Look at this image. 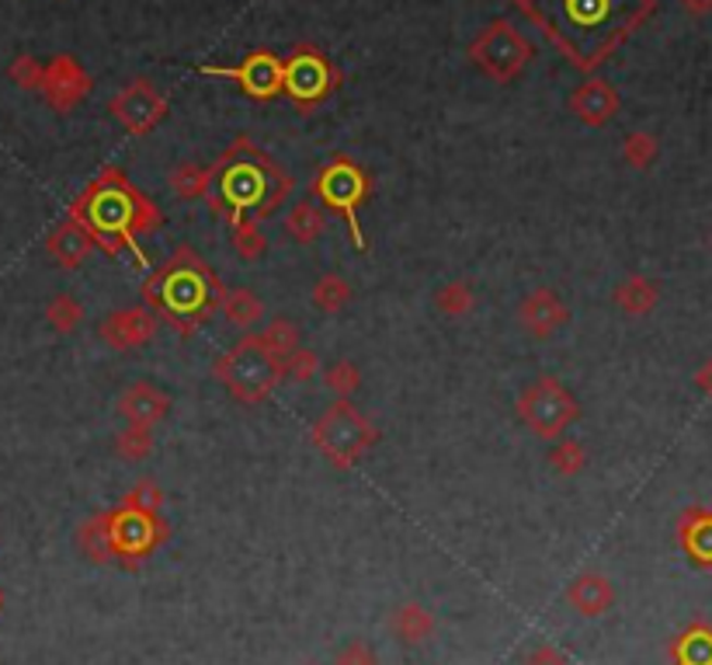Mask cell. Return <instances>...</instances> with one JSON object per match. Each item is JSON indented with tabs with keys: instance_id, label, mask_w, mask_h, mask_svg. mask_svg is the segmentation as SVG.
Listing matches in <instances>:
<instances>
[{
	"instance_id": "cell-10",
	"label": "cell",
	"mask_w": 712,
	"mask_h": 665,
	"mask_svg": "<svg viewBox=\"0 0 712 665\" xmlns=\"http://www.w3.org/2000/svg\"><path fill=\"white\" fill-rule=\"evenodd\" d=\"M522 422L539 435V440H563V432L580 418L577 397L563 387L560 377H539L514 401Z\"/></svg>"
},
{
	"instance_id": "cell-21",
	"label": "cell",
	"mask_w": 712,
	"mask_h": 665,
	"mask_svg": "<svg viewBox=\"0 0 712 665\" xmlns=\"http://www.w3.org/2000/svg\"><path fill=\"white\" fill-rule=\"evenodd\" d=\"M678 540L685 554L696 565L712 568V513L705 509H688L678 522Z\"/></svg>"
},
{
	"instance_id": "cell-38",
	"label": "cell",
	"mask_w": 712,
	"mask_h": 665,
	"mask_svg": "<svg viewBox=\"0 0 712 665\" xmlns=\"http://www.w3.org/2000/svg\"><path fill=\"white\" fill-rule=\"evenodd\" d=\"M42 74H46V63H39L35 57H14V63L8 66L11 84H17L22 91H39Z\"/></svg>"
},
{
	"instance_id": "cell-3",
	"label": "cell",
	"mask_w": 712,
	"mask_h": 665,
	"mask_svg": "<svg viewBox=\"0 0 712 665\" xmlns=\"http://www.w3.org/2000/svg\"><path fill=\"white\" fill-rule=\"evenodd\" d=\"M70 220H77L91 234L95 248H101L104 255L133 251L139 269H147V255L139 251V241L160 231L164 213L118 168H104L70 202Z\"/></svg>"
},
{
	"instance_id": "cell-9",
	"label": "cell",
	"mask_w": 712,
	"mask_h": 665,
	"mask_svg": "<svg viewBox=\"0 0 712 665\" xmlns=\"http://www.w3.org/2000/svg\"><path fill=\"white\" fill-rule=\"evenodd\" d=\"M466 57L479 74H487L494 84H514L525 74V66L532 63V57H536V49H532L525 32L514 22H508V17H494V22H487L476 32Z\"/></svg>"
},
{
	"instance_id": "cell-39",
	"label": "cell",
	"mask_w": 712,
	"mask_h": 665,
	"mask_svg": "<svg viewBox=\"0 0 712 665\" xmlns=\"http://www.w3.org/2000/svg\"><path fill=\"white\" fill-rule=\"evenodd\" d=\"M122 502L133 505V509H142V513H160V505H164V492H160V484L153 478H139Z\"/></svg>"
},
{
	"instance_id": "cell-2",
	"label": "cell",
	"mask_w": 712,
	"mask_h": 665,
	"mask_svg": "<svg viewBox=\"0 0 712 665\" xmlns=\"http://www.w3.org/2000/svg\"><path fill=\"white\" fill-rule=\"evenodd\" d=\"M292 196V174L285 171L268 150H261L251 136H237L220 161L209 168L205 202L212 217H220L229 231L243 223H264L285 199Z\"/></svg>"
},
{
	"instance_id": "cell-4",
	"label": "cell",
	"mask_w": 712,
	"mask_h": 665,
	"mask_svg": "<svg viewBox=\"0 0 712 665\" xmlns=\"http://www.w3.org/2000/svg\"><path fill=\"white\" fill-rule=\"evenodd\" d=\"M223 279L212 272L202 255L182 244L160 269H153L142 283V304L157 321H167L182 335H195L223 304Z\"/></svg>"
},
{
	"instance_id": "cell-15",
	"label": "cell",
	"mask_w": 712,
	"mask_h": 665,
	"mask_svg": "<svg viewBox=\"0 0 712 665\" xmlns=\"http://www.w3.org/2000/svg\"><path fill=\"white\" fill-rule=\"evenodd\" d=\"M157 328L160 321L150 307H118L98 324V335L115 353H133V348H142L157 338Z\"/></svg>"
},
{
	"instance_id": "cell-37",
	"label": "cell",
	"mask_w": 712,
	"mask_h": 665,
	"mask_svg": "<svg viewBox=\"0 0 712 665\" xmlns=\"http://www.w3.org/2000/svg\"><path fill=\"white\" fill-rule=\"evenodd\" d=\"M229 237H234V251L243 261H258V258H264V251H268V241H264V231L258 223H243V226H237V231H229Z\"/></svg>"
},
{
	"instance_id": "cell-45",
	"label": "cell",
	"mask_w": 712,
	"mask_h": 665,
	"mask_svg": "<svg viewBox=\"0 0 712 665\" xmlns=\"http://www.w3.org/2000/svg\"><path fill=\"white\" fill-rule=\"evenodd\" d=\"M511 4H519V8H525V4H528V0H511Z\"/></svg>"
},
{
	"instance_id": "cell-24",
	"label": "cell",
	"mask_w": 712,
	"mask_h": 665,
	"mask_svg": "<svg viewBox=\"0 0 712 665\" xmlns=\"http://www.w3.org/2000/svg\"><path fill=\"white\" fill-rule=\"evenodd\" d=\"M324 231H327V217L316 202L299 199L289 206V213H285V234H289L296 244H313V241H320Z\"/></svg>"
},
{
	"instance_id": "cell-31",
	"label": "cell",
	"mask_w": 712,
	"mask_h": 665,
	"mask_svg": "<svg viewBox=\"0 0 712 665\" xmlns=\"http://www.w3.org/2000/svg\"><path fill=\"white\" fill-rule=\"evenodd\" d=\"M258 342L268 348L272 356L285 359V356L296 353V348H299V328H296L289 318H272L268 324L258 331Z\"/></svg>"
},
{
	"instance_id": "cell-26",
	"label": "cell",
	"mask_w": 712,
	"mask_h": 665,
	"mask_svg": "<svg viewBox=\"0 0 712 665\" xmlns=\"http://www.w3.org/2000/svg\"><path fill=\"white\" fill-rule=\"evenodd\" d=\"M674 665H712V627L696 624L674 641Z\"/></svg>"
},
{
	"instance_id": "cell-34",
	"label": "cell",
	"mask_w": 712,
	"mask_h": 665,
	"mask_svg": "<svg viewBox=\"0 0 712 665\" xmlns=\"http://www.w3.org/2000/svg\"><path fill=\"white\" fill-rule=\"evenodd\" d=\"M657 153H661V144H657V136L650 133H629L622 139V161L636 171H647L657 161Z\"/></svg>"
},
{
	"instance_id": "cell-1",
	"label": "cell",
	"mask_w": 712,
	"mask_h": 665,
	"mask_svg": "<svg viewBox=\"0 0 712 665\" xmlns=\"http://www.w3.org/2000/svg\"><path fill=\"white\" fill-rule=\"evenodd\" d=\"M653 8L657 0H528L522 11L570 66L595 74Z\"/></svg>"
},
{
	"instance_id": "cell-11",
	"label": "cell",
	"mask_w": 712,
	"mask_h": 665,
	"mask_svg": "<svg viewBox=\"0 0 712 665\" xmlns=\"http://www.w3.org/2000/svg\"><path fill=\"white\" fill-rule=\"evenodd\" d=\"M104 527H109L112 554L126 557L129 565L167 540V522L160 519V513H142L126 502H118L115 509H104Z\"/></svg>"
},
{
	"instance_id": "cell-18",
	"label": "cell",
	"mask_w": 712,
	"mask_h": 665,
	"mask_svg": "<svg viewBox=\"0 0 712 665\" xmlns=\"http://www.w3.org/2000/svg\"><path fill=\"white\" fill-rule=\"evenodd\" d=\"M570 112H574L584 126H604L619 112V91L601 77H587L574 95H570Z\"/></svg>"
},
{
	"instance_id": "cell-6",
	"label": "cell",
	"mask_w": 712,
	"mask_h": 665,
	"mask_svg": "<svg viewBox=\"0 0 712 665\" xmlns=\"http://www.w3.org/2000/svg\"><path fill=\"white\" fill-rule=\"evenodd\" d=\"M310 192L320 206L345 220L348 234L354 241V251H369V241L362 234V206L372 199V174L348 153L327 157V164L313 174Z\"/></svg>"
},
{
	"instance_id": "cell-7",
	"label": "cell",
	"mask_w": 712,
	"mask_h": 665,
	"mask_svg": "<svg viewBox=\"0 0 712 665\" xmlns=\"http://www.w3.org/2000/svg\"><path fill=\"white\" fill-rule=\"evenodd\" d=\"M310 440L316 453L324 457L334 470H351L362 464V457L379 443V429L351 405V401H337L324 415L316 418L310 429Z\"/></svg>"
},
{
	"instance_id": "cell-43",
	"label": "cell",
	"mask_w": 712,
	"mask_h": 665,
	"mask_svg": "<svg viewBox=\"0 0 712 665\" xmlns=\"http://www.w3.org/2000/svg\"><path fill=\"white\" fill-rule=\"evenodd\" d=\"M696 383L705 391V394H712V359L709 362H702V370L696 373Z\"/></svg>"
},
{
	"instance_id": "cell-8",
	"label": "cell",
	"mask_w": 712,
	"mask_h": 665,
	"mask_svg": "<svg viewBox=\"0 0 712 665\" xmlns=\"http://www.w3.org/2000/svg\"><path fill=\"white\" fill-rule=\"evenodd\" d=\"M345 74L324 49L313 42H296L289 57H282V95L289 98L302 115H313L320 104L337 95Z\"/></svg>"
},
{
	"instance_id": "cell-22",
	"label": "cell",
	"mask_w": 712,
	"mask_h": 665,
	"mask_svg": "<svg viewBox=\"0 0 712 665\" xmlns=\"http://www.w3.org/2000/svg\"><path fill=\"white\" fill-rule=\"evenodd\" d=\"M389 631L400 644H424L438 631V620L432 609H424L421 603H403L389 614Z\"/></svg>"
},
{
	"instance_id": "cell-33",
	"label": "cell",
	"mask_w": 712,
	"mask_h": 665,
	"mask_svg": "<svg viewBox=\"0 0 712 665\" xmlns=\"http://www.w3.org/2000/svg\"><path fill=\"white\" fill-rule=\"evenodd\" d=\"M115 453L126 464H139L147 460L153 453V429H142V426H126L115 435Z\"/></svg>"
},
{
	"instance_id": "cell-44",
	"label": "cell",
	"mask_w": 712,
	"mask_h": 665,
	"mask_svg": "<svg viewBox=\"0 0 712 665\" xmlns=\"http://www.w3.org/2000/svg\"><path fill=\"white\" fill-rule=\"evenodd\" d=\"M682 4H685L688 11H709L712 0H682Z\"/></svg>"
},
{
	"instance_id": "cell-19",
	"label": "cell",
	"mask_w": 712,
	"mask_h": 665,
	"mask_svg": "<svg viewBox=\"0 0 712 665\" xmlns=\"http://www.w3.org/2000/svg\"><path fill=\"white\" fill-rule=\"evenodd\" d=\"M46 251L52 255V261L57 266H63V269H80L87 258H91L98 248H95V241H91V234L84 231V226L77 223V220H63V223H57L49 231V237H46Z\"/></svg>"
},
{
	"instance_id": "cell-13",
	"label": "cell",
	"mask_w": 712,
	"mask_h": 665,
	"mask_svg": "<svg viewBox=\"0 0 712 665\" xmlns=\"http://www.w3.org/2000/svg\"><path fill=\"white\" fill-rule=\"evenodd\" d=\"M167 95H160L147 77H136L118 87L109 101V112L129 136H150L167 119Z\"/></svg>"
},
{
	"instance_id": "cell-27",
	"label": "cell",
	"mask_w": 712,
	"mask_h": 665,
	"mask_svg": "<svg viewBox=\"0 0 712 665\" xmlns=\"http://www.w3.org/2000/svg\"><path fill=\"white\" fill-rule=\"evenodd\" d=\"M351 296H354V290L348 286V279L337 275V272L320 275L310 290V300L320 313H341L351 304Z\"/></svg>"
},
{
	"instance_id": "cell-30",
	"label": "cell",
	"mask_w": 712,
	"mask_h": 665,
	"mask_svg": "<svg viewBox=\"0 0 712 665\" xmlns=\"http://www.w3.org/2000/svg\"><path fill=\"white\" fill-rule=\"evenodd\" d=\"M77 547L91 557V562H112V540H109V527H104V513L91 516L77 530Z\"/></svg>"
},
{
	"instance_id": "cell-14",
	"label": "cell",
	"mask_w": 712,
	"mask_h": 665,
	"mask_svg": "<svg viewBox=\"0 0 712 665\" xmlns=\"http://www.w3.org/2000/svg\"><path fill=\"white\" fill-rule=\"evenodd\" d=\"M91 91H95V81H91V74H87L77 57H66V52H60V57H52L46 63L39 95L46 98V104L52 112H60V115L74 112L80 101H87V95H91Z\"/></svg>"
},
{
	"instance_id": "cell-29",
	"label": "cell",
	"mask_w": 712,
	"mask_h": 665,
	"mask_svg": "<svg viewBox=\"0 0 712 665\" xmlns=\"http://www.w3.org/2000/svg\"><path fill=\"white\" fill-rule=\"evenodd\" d=\"M473 304H476V296L466 279H449V283L435 290V307L445 318H466Z\"/></svg>"
},
{
	"instance_id": "cell-40",
	"label": "cell",
	"mask_w": 712,
	"mask_h": 665,
	"mask_svg": "<svg viewBox=\"0 0 712 665\" xmlns=\"http://www.w3.org/2000/svg\"><path fill=\"white\" fill-rule=\"evenodd\" d=\"M285 362V377L289 380H299V383H310L316 373H320V356L313 353V348H296V353H289L282 359Z\"/></svg>"
},
{
	"instance_id": "cell-28",
	"label": "cell",
	"mask_w": 712,
	"mask_h": 665,
	"mask_svg": "<svg viewBox=\"0 0 712 665\" xmlns=\"http://www.w3.org/2000/svg\"><path fill=\"white\" fill-rule=\"evenodd\" d=\"M167 185H171V192L182 202L205 199V192H209V168L205 164H195V161H185V164H177L171 171Z\"/></svg>"
},
{
	"instance_id": "cell-12",
	"label": "cell",
	"mask_w": 712,
	"mask_h": 665,
	"mask_svg": "<svg viewBox=\"0 0 712 665\" xmlns=\"http://www.w3.org/2000/svg\"><path fill=\"white\" fill-rule=\"evenodd\" d=\"M199 74L234 81L240 91L247 98H254V101H272V98L282 95V57L275 49H251L237 66L202 63Z\"/></svg>"
},
{
	"instance_id": "cell-46",
	"label": "cell",
	"mask_w": 712,
	"mask_h": 665,
	"mask_svg": "<svg viewBox=\"0 0 712 665\" xmlns=\"http://www.w3.org/2000/svg\"><path fill=\"white\" fill-rule=\"evenodd\" d=\"M302 665H320V662H302Z\"/></svg>"
},
{
	"instance_id": "cell-23",
	"label": "cell",
	"mask_w": 712,
	"mask_h": 665,
	"mask_svg": "<svg viewBox=\"0 0 712 665\" xmlns=\"http://www.w3.org/2000/svg\"><path fill=\"white\" fill-rule=\"evenodd\" d=\"M612 300L622 313H629V318H647L657 307V300H661V290H657L647 275H629L615 286Z\"/></svg>"
},
{
	"instance_id": "cell-36",
	"label": "cell",
	"mask_w": 712,
	"mask_h": 665,
	"mask_svg": "<svg viewBox=\"0 0 712 665\" xmlns=\"http://www.w3.org/2000/svg\"><path fill=\"white\" fill-rule=\"evenodd\" d=\"M324 383H327V391L337 394V401H348L354 391L362 387V373L351 359H337L324 370Z\"/></svg>"
},
{
	"instance_id": "cell-16",
	"label": "cell",
	"mask_w": 712,
	"mask_h": 665,
	"mask_svg": "<svg viewBox=\"0 0 712 665\" xmlns=\"http://www.w3.org/2000/svg\"><path fill=\"white\" fill-rule=\"evenodd\" d=\"M570 321V307L563 304V296L549 286L532 290L525 300L519 304V324L528 331L532 338H549Z\"/></svg>"
},
{
	"instance_id": "cell-35",
	"label": "cell",
	"mask_w": 712,
	"mask_h": 665,
	"mask_svg": "<svg viewBox=\"0 0 712 665\" xmlns=\"http://www.w3.org/2000/svg\"><path fill=\"white\" fill-rule=\"evenodd\" d=\"M557 446L549 450V467L557 470L560 478H574L587 467V453L577 440H553Z\"/></svg>"
},
{
	"instance_id": "cell-32",
	"label": "cell",
	"mask_w": 712,
	"mask_h": 665,
	"mask_svg": "<svg viewBox=\"0 0 712 665\" xmlns=\"http://www.w3.org/2000/svg\"><path fill=\"white\" fill-rule=\"evenodd\" d=\"M46 321L52 331H60V335H70L80 321H84V307L77 296H70V293H60V296H52V300L46 304Z\"/></svg>"
},
{
	"instance_id": "cell-5",
	"label": "cell",
	"mask_w": 712,
	"mask_h": 665,
	"mask_svg": "<svg viewBox=\"0 0 712 665\" xmlns=\"http://www.w3.org/2000/svg\"><path fill=\"white\" fill-rule=\"evenodd\" d=\"M212 380H220L226 394L240 405H261L285 380V362L272 356L258 335H243L212 362Z\"/></svg>"
},
{
	"instance_id": "cell-25",
	"label": "cell",
	"mask_w": 712,
	"mask_h": 665,
	"mask_svg": "<svg viewBox=\"0 0 712 665\" xmlns=\"http://www.w3.org/2000/svg\"><path fill=\"white\" fill-rule=\"evenodd\" d=\"M220 310L226 313V321L240 328V331H251L264 321V304H261V296L254 290H247V286H237V290H226L223 293V304Z\"/></svg>"
},
{
	"instance_id": "cell-20",
	"label": "cell",
	"mask_w": 712,
	"mask_h": 665,
	"mask_svg": "<svg viewBox=\"0 0 712 665\" xmlns=\"http://www.w3.org/2000/svg\"><path fill=\"white\" fill-rule=\"evenodd\" d=\"M566 603L574 606L580 617H601V614H609L615 603V586L598 571H580L577 579L566 586Z\"/></svg>"
},
{
	"instance_id": "cell-42",
	"label": "cell",
	"mask_w": 712,
	"mask_h": 665,
	"mask_svg": "<svg viewBox=\"0 0 712 665\" xmlns=\"http://www.w3.org/2000/svg\"><path fill=\"white\" fill-rule=\"evenodd\" d=\"M522 665H570V662L560 649H553V644H536V649L522 658Z\"/></svg>"
},
{
	"instance_id": "cell-41",
	"label": "cell",
	"mask_w": 712,
	"mask_h": 665,
	"mask_svg": "<svg viewBox=\"0 0 712 665\" xmlns=\"http://www.w3.org/2000/svg\"><path fill=\"white\" fill-rule=\"evenodd\" d=\"M334 665H379V655H376V649H372L369 641L354 638V641H348L345 649L334 655Z\"/></svg>"
},
{
	"instance_id": "cell-17",
	"label": "cell",
	"mask_w": 712,
	"mask_h": 665,
	"mask_svg": "<svg viewBox=\"0 0 712 665\" xmlns=\"http://www.w3.org/2000/svg\"><path fill=\"white\" fill-rule=\"evenodd\" d=\"M118 415L126 418V426H142V429H153L160 418H167L171 411V394L160 391L157 383L147 380H136L129 383L126 391L118 394Z\"/></svg>"
}]
</instances>
